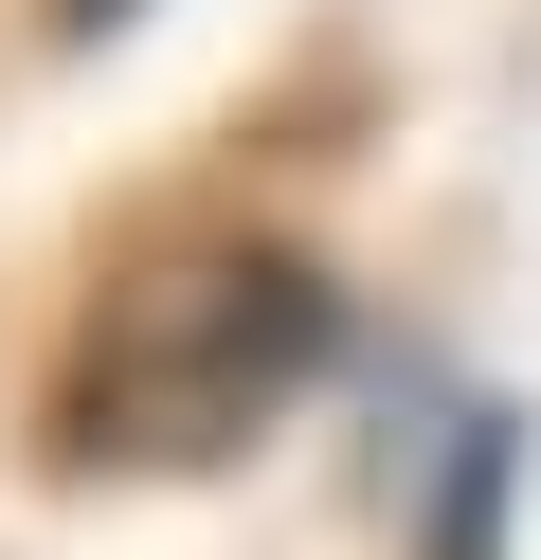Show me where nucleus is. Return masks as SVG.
Returning a JSON list of instances; mask_svg holds the SVG:
<instances>
[{
  "label": "nucleus",
  "mask_w": 541,
  "mask_h": 560,
  "mask_svg": "<svg viewBox=\"0 0 541 560\" xmlns=\"http://www.w3.org/2000/svg\"><path fill=\"white\" fill-rule=\"evenodd\" d=\"M325 362H343V307L289 235H144L72 326L55 452L72 470H235Z\"/></svg>",
  "instance_id": "f257e3e1"
},
{
  "label": "nucleus",
  "mask_w": 541,
  "mask_h": 560,
  "mask_svg": "<svg viewBox=\"0 0 541 560\" xmlns=\"http://www.w3.org/2000/svg\"><path fill=\"white\" fill-rule=\"evenodd\" d=\"M505 488H524V416H469L451 434V488H433V560H505Z\"/></svg>",
  "instance_id": "f03ea898"
}]
</instances>
